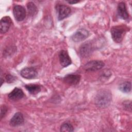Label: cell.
Returning a JSON list of instances; mask_svg holds the SVG:
<instances>
[{
	"label": "cell",
	"instance_id": "6da1fadb",
	"mask_svg": "<svg viewBox=\"0 0 132 132\" xmlns=\"http://www.w3.org/2000/svg\"><path fill=\"white\" fill-rule=\"evenodd\" d=\"M112 100V95L108 90H103L98 91L95 97V104L100 108L108 107Z\"/></svg>",
	"mask_w": 132,
	"mask_h": 132
},
{
	"label": "cell",
	"instance_id": "7a4b0ae2",
	"mask_svg": "<svg viewBox=\"0 0 132 132\" xmlns=\"http://www.w3.org/2000/svg\"><path fill=\"white\" fill-rule=\"evenodd\" d=\"M126 31V28L122 25L113 26L110 30L111 37L117 43H120L123 40Z\"/></svg>",
	"mask_w": 132,
	"mask_h": 132
},
{
	"label": "cell",
	"instance_id": "3957f363",
	"mask_svg": "<svg viewBox=\"0 0 132 132\" xmlns=\"http://www.w3.org/2000/svg\"><path fill=\"white\" fill-rule=\"evenodd\" d=\"M56 10L58 14V19L61 21L67 18L71 13V9L68 6L63 4H57Z\"/></svg>",
	"mask_w": 132,
	"mask_h": 132
},
{
	"label": "cell",
	"instance_id": "277c9868",
	"mask_svg": "<svg viewBox=\"0 0 132 132\" xmlns=\"http://www.w3.org/2000/svg\"><path fill=\"white\" fill-rule=\"evenodd\" d=\"M104 63L100 60H92L84 65V69L87 71H95L101 69L104 66Z\"/></svg>",
	"mask_w": 132,
	"mask_h": 132
},
{
	"label": "cell",
	"instance_id": "5b68a950",
	"mask_svg": "<svg viewBox=\"0 0 132 132\" xmlns=\"http://www.w3.org/2000/svg\"><path fill=\"white\" fill-rule=\"evenodd\" d=\"M89 32L84 28L77 30L71 37V39L75 42H78L85 40L89 36Z\"/></svg>",
	"mask_w": 132,
	"mask_h": 132
},
{
	"label": "cell",
	"instance_id": "8992f818",
	"mask_svg": "<svg viewBox=\"0 0 132 132\" xmlns=\"http://www.w3.org/2000/svg\"><path fill=\"white\" fill-rule=\"evenodd\" d=\"M13 14L17 21H22L26 17V10L21 5H15L13 9Z\"/></svg>",
	"mask_w": 132,
	"mask_h": 132
},
{
	"label": "cell",
	"instance_id": "52a82bcc",
	"mask_svg": "<svg viewBox=\"0 0 132 132\" xmlns=\"http://www.w3.org/2000/svg\"><path fill=\"white\" fill-rule=\"evenodd\" d=\"M21 75L26 79H34L37 76L38 73L36 70L32 67L25 68L23 69L21 72Z\"/></svg>",
	"mask_w": 132,
	"mask_h": 132
},
{
	"label": "cell",
	"instance_id": "ba28073f",
	"mask_svg": "<svg viewBox=\"0 0 132 132\" xmlns=\"http://www.w3.org/2000/svg\"><path fill=\"white\" fill-rule=\"evenodd\" d=\"M93 50V46L91 42H87L81 44L79 48V54L82 57L89 56Z\"/></svg>",
	"mask_w": 132,
	"mask_h": 132
},
{
	"label": "cell",
	"instance_id": "9c48e42d",
	"mask_svg": "<svg viewBox=\"0 0 132 132\" xmlns=\"http://www.w3.org/2000/svg\"><path fill=\"white\" fill-rule=\"evenodd\" d=\"M12 24V21L9 16H5L1 20L0 31L2 34H5L8 31Z\"/></svg>",
	"mask_w": 132,
	"mask_h": 132
},
{
	"label": "cell",
	"instance_id": "30bf717a",
	"mask_svg": "<svg viewBox=\"0 0 132 132\" xmlns=\"http://www.w3.org/2000/svg\"><path fill=\"white\" fill-rule=\"evenodd\" d=\"M60 64L63 67H67L71 64V59L66 51L61 50L59 54Z\"/></svg>",
	"mask_w": 132,
	"mask_h": 132
},
{
	"label": "cell",
	"instance_id": "8fae6325",
	"mask_svg": "<svg viewBox=\"0 0 132 132\" xmlns=\"http://www.w3.org/2000/svg\"><path fill=\"white\" fill-rule=\"evenodd\" d=\"M24 121L23 114L20 112H18L10 119L9 124L12 127H16L22 125L24 123Z\"/></svg>",
	"mask_w": 132,
	"mask_h": 132
},
{
	"label": "cell",
	"instance_id": "7c38bea8",
	"mask_svg": "<svg viewBox=\"0 0 132 132\" xmlns=\"http://www.w3.org/2000/svg\"><path fill=\"white\" fill-rule=\"evenodd\" d=\"M80 80V76L76 74H68L63 77V81L69 85H76L78 84Z\"/></svg>",
	"mask_w": 132,
	"mask_h": 132
},
{
	"label": "cell",
	"instance_id": "4fadbf2b",
	"mask_svg": "<svg viewBox=\"0 0 132 132\" xmlns=\"http://www.w3.org/2000/svg\"><path fill=\"white\" fill-rule=\"evenodd\" d=\"M117 11L118 15L120 18L123 20H127L128 18L129 15L125 3L121 2L118 4Z\"/></svg>",
	"mask_w": 132,
	"mask_h": 132
},
{
	"label": "cell",
	"instance_id": "5bb4252c",
	"mask_svg": "<svg viewBox=\"0 0 132 132\" xmlns=\"http://www.w3.org/2000/svg\"><path fill=\"white\" fill-rule=\"evenodd\" d=\"M24 96V94L22 89L15 88L8 95V98L12 101H17L21 99Z\"/></svg>",
	"mask_w": 132,
	"mask_h": 132
},
{
	"label": "cell",
	"instance_id": "9a60e30c",
	"mask_svg": "<svg viewBox=\"0 0 132 132\" xmlns=\"http://www.w3.org/2000/svg\"><path fill=\"white\" fill-rule=\"evenodd\" d=\"M25 88L27 91L31 94H36L41 91V87L36 84H29L25 85Z\"/></svg>",
	"mask_w": 132,
	"mask_h": 132
},
{
	"label": "cell",
	"instance_id": "2e32d148",
	"mask_svg": "<svg viewBox=\"0 0 132 132\" xmlns=\"http://www.w3.org/2000/svg\"><path fill=\"white\" fill-rule=\"evenodd\" d=\"M27 8L28 12V14L31 16H34L36 15L38 12V9L34 3L32 2H29L27 4Z\"/></svg>",
	"mask_w": 132,
	"mask_h": 132
},
{
	"label": "cell",
	"instance_id": "e0dca14e",
	"mask_svg": "<svg viewBox=\"0 0 132 132\" xmlns=\"http://www.w3.org/2000/svg\"><path fill=\"white\" fill-rule=\"evenodd\" d=\"M131 84L130 81H125L120 84L119 89L123 92L128 93L131 91Z\"/></svg>",
	"mask_w": 132,
	"mask_h": 132
},
{
	"label": "cell",
	"instance_id": "ac0fdd59",
	"mask_svg": "<svg viewBox=\"0 0 132 132\" xmlns=\"http://www.w3.org/2000/svg\"><path fill=\"white\" fill-rule=\"evenodd\" d=\"M74 130L73 126L68 122H65L63 123L60 126V131L63 132H71Z\"/></svg>",
	"mask_w": 132,
	"mask_h": 132
},
{
	"label": "cell",
	"instance_id": "d6986e66",
	"mask_svg": "<svg viewBox=\"0 0 132 132\" xmlns=\"http://www.w3.org/2000/svg\"><path fill=\"white\" fill-rule=\"evenodd\" d=\"M1 111V119H2L5 116V114L7 111V108L5 105L2 106Z\"/></svg>",
	"mask_w": 132,
	"mask_h": 132
},
{
	"label": "cell",
	"instance_id": "ffe728a7",
	"mask_svg": "<svg viewBox=\"0 0 132 132\" xmlns=\"http://www.w3.org/2000/svg\"><path fill=\"white\" fill-rule=\"evenodd\" d=\"M15 79V78L13 76H12L10 74H8L6 76V79L8 83H11V82H13L14 81Z\"/></svg>",
	"mask_w": 132,
	"mask_h": 132
},
{
	"label": "cell",
	"instance_id": "44dd1931",
	"mask_svg": "<svg viewBox=\"0 0 132 132\" xmlns=\"http://www.w3.org/2000/svg\"><path fill=\"white\" fill-rule=\"evenodd\" d=\"M124 108L127 110L131 111V102L130 101H126L123 103Z\"/></svg>",
	"mask_w": 132,
	"mask_h": 132
},
{
	"label": "cell",
	"instance_id": "7402d4cb",
	"mask_svg": "<svg viewBox=\"0 0 132 132\" xmlns=\"http://www.w3.org/2000/svg\"><path fill=\"white\" fill-rule=\"evenodd\" d=\"M69 4H76L77 3H78L79 1H68V2Z\"/></svg>",
	"mask_w": 132,
	"mask_h": 132
}]
</instances>
